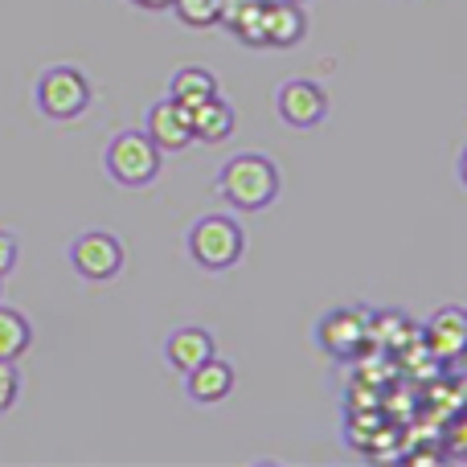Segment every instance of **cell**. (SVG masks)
I'll use <instances>...</instances> for the list:
<instances>
[{"instance_id":"obj_1","label":"cell","mask_w":467,"mask_h":467,"mask_svg":"<svg viewBox=\"0 0 467 467\" xmlns=\"http://www.w3.org/2000/svg\"><path fill=\"white\" fill-rule=\"evenodd\" d=\"M279 164L263 152H238L222 164L218 172V193L226 197L234 210L258 213L279 197Z\"/></svg>"},{"instance_id":"obj_2","label":"cell","mask_w":467,"mask_h":467,"mask_svg":"<svg viewBox=\"0 0 467 467\" xmlns=\"http://www.w3.org/2000/svg\"><path fill=\"white\" fill-rule=\"evenodd\" d=\"M161 161L164 152L156 148V140L148 131H119L111 136V144L103 148V169L115 185L128 189H144L161 177Z\"/></svg>"},{"instance_id":"obj_3","label":"cell","mask_w":467,"mask_h":467,"mask_svg":"<svg viewBox=\"0 0 467 467\" xmlns=\"http://www.w3.org/2000/svg\"><path fill=\"white\" fill-rule=\"evenodd\" d=\"M242 254H246V234L226 213H205L189 230V258L205 271H230Z\"/></svg>"},{"instance_id":"obj_4","label":"cell","mask_w":467,"mask_h":467,"mask_svg":"<svg viewBox=\"0 0 467 467\" xmlns=\"http://www.w3.org/2000/svg\"><path fill=\"white\" fill-rule=\"evenodd\" d=\"M33 99H37V111L46 119H78L90 107V78L78 66H49V70H41Z\"/></svg>"},{"instance_id":"obj_5","label":"cell","mask_w":467,"mask_h":467,"mask_svg":"<svg viewBox=\"0 0 467 467\" xmlns=\"http://www.w3.org/2000/svg\"><path fill=\"white\" fill-rule=\"evenodd\" d=\"M70 266L87 283H107L123 271V242L111 230H87L70 242Z\"/></svg>"},{"instance_id":"obj_6","label":"cell","mask_w":467,"mask_h":467,"mask_svg":"<svg viewBox=\"0 0 467 467\" xmlns=\"http://www.w3.org/2000/svg\"><path fill=\"white\" fill-rule=\"evenodd\" d=\"M316 340H320V348L328 357H337V361H353V357L365 348V340H369L365 312L361 307H337V312H328L320 320V328H316Z\"/></svg>"},{"instance_id":"obj_7","label":"cell","mask_w":467,"mask_h":467,"mask_svg":"<svg viewBox=\"0 0 467 467\" xmlns=\"http://www.w3.org/2000/svg\"><path fill=\"white\" fill-rule=\"evenodd\" d=\"M275 107H279L283 123L307 131V128H320L324 123V115H328V95H324V87L320 82H312V78H291V82H283L279 87Z\"/></svg>"},{"instance_id":"obj_8","label":"cell","mask_w":467,"mask_h":467,"mask_svg":"<svg viewBox=\"0 0 467 467\" xmlns=\"http://www.w3.org/2000/svg\"><path fill=\"white\" fill-rule=\"evenodd\" d=\"M144 131L156 140L161 152H181V148L193 144V111L181 107L177 99H161V103L148 107L144 115Z\"/></svg>"},{"instance_id":"obj_9","label":"cell","mask_w":467,"mask_h":467,"mask_svg":"<svg viewBox=\"0 0 467 467\" xmlns=\"http://www.w3.org/2000/svg\"><path fill=\"white\" fill-rule=\"evenodd\" d=\"M422 345L443 365L463 361L467 357V312L463 307H439L427 320V328H422Z\"/></svg>"},{"instance_id":"obj_10","label":"cell","mask_w":467,"mask_h":467,"mask_svg":"<svg viewBox=\"0 0 467 467\" xmlns=\"http://www.w3.org/2000/svg\"><path fill=\"white\" fill-rule=\"evenodd\" d=\"M210 357H218L213 337L205 328H197V324H185V328L169 332V340H164V361H169L177 373L197 369V365H205Z\"/></svg>"},{"instance_id":"obj_11","label":"cell","mask_w":467,"mask_h":467,"mask_svg":"<svg viewBox=\"0 0 467 467\" xmlns=\"http://www.w3.org/2000/svg\"><path fill=\"white\" fill-rule=\"evenodd\" d=\"M185 394L193 398L197 406H213V402H226L234 394V365L222 361V357H210L205 365L185 373Z\"/></svg>"},{"instance_id":"obj_12","label":"cell","mask_w":467,"mask_h":467,"mask_svg":"<svg viewBox=\"0 0 467 467\" xmlns=\"http://www.w3.org/2000/svg\"><path fill=\"white\" fill-rule=\"evenodd\" d=\"M307 33V16L299 5H263V46H279L291 49L299 46Z\"/></svg>"},{"instance_id":"obj_13","label":"cell","mask_w":467,"mask_h":467,"mask_svg":"<svg viewBox=\"0 0 467 467\" xmlns=\"http://www.w3.org/2000/svg\"><path fill=\"white\" fill-rule=\"evenodd\" d=\"M234 123H238V115H234V107L222 95L193 107V140H202V144H222V140H230Z\"/></svg>"},{"instance_id":"obj_14","label":"cell","mask_w":467,"mask_h":467,"mask_svg":"<svg viewBox=\"0 0 467 467\" xmlns=\"http://www.w3.org/2000/svg\"><path fill=\"white\" fill-rule=\"evenodd\" d=\"M169 95L177 99L181 107L193 111V107H202L205 99L218 95V78H213V70H205V66H181L169 82Z\"/></svg>"},{"instance_id":"obj_15","label":"cell","mask_w":467,"mask_h":467,"mask_svg":"<svg viewBox=\"0 0 467 467\" xmlns=\"http://www.w3.org/2000/svg\"><path fill=\"white\" fill-rule=\"evenodd\" d=\"M33 345V324L16 307H0V361H21Z\"/></svg>"},{"instance_id":"obj_16","label":"cell","mask_w":467,"mask_h":467,"mask_svg":"<svg viewBox=\"0 0 467 467\" xmlns=\"http://www.w3.org/2000/svg\"><path fill=\"white\" fill-rule=\"evenodd\" d=\"M172 13L189 25V29H210L222 16V0H172Z\"/></svg>"},{"instance_id":"obj_17","label":"cell","mask_w":467,"mask_h":467,"mask_svg":"<svg viewBox=\"0 0 467 467\" xmlns=\"http://www.w3.org/2000/svg\"><path fill=\"white\" fill-rule=\"evenodd\" d=\"M16 398H21V369L16 361H0V414L13 410Z\"/></svg>"},{"instance_id":"obj_18","label":"cell","mask_w":467,"mask_h":467,"mask_svg":"<svg viewBox=\"0 0 467 467\" xmlns=\"http://www.w3.org/2000/svg\"><path fill=\"white\" fill-rule=\"evenodd\" d=\"M443 451L455 455V460H467V410H460V419L447 422V431H443Z\"/></svg>"},{"instance_id":"obj_19","label":"cell","mask_w":467,"mask_h":467,"mask_svg":"<svg viewBox=\"0 0 467 467\" xmlns=\"http://www.w3.org/2000/svg\"><path fill=\"white\" fill-rule=\"evenodd\" d=\"M16 258H21V242H16L8 230H0V279L16 266Z\"/></svg>"},{"instance_id":"obj_20","label":"cell","mask_w":467,"mask_h":467,"mask_svg":"<svg viewBox=\"0 0 467 467\" xmlns=\"http://www.w3.org/2000/svg\"><path fill=\"white\" fill-rule=\"evenodd\" d=\"M455 406H460V410H467V373L460 381H455Z\"/></svg>"},{"instance_id":"obj_21","label":"cell","mask_w":467,"mask_h":467,"mask_svg":"<svg viewBox=\"0 0 467 467\" xmlns=\"http://www.w3.org/2000/svg\"><path fill=\"white\" fill-rule=\"evenodd\" d=\"M460 181H463V189H467V148L460 152Z\"/></svg>"},{"instance_id":"obj_22","label":"cell","mask_w":467,"mask_h":467,"mask_svg":"<svg viewBox=\"0 0 467 467\" xmlns=\"http://www.w3.org/2000/svg\"><path fill=\"white\" fill-rule=\"evenodd\" d=\"M136 5H148V8H152V5H172V0H136Z\"/></svg>"}]
</instances>
